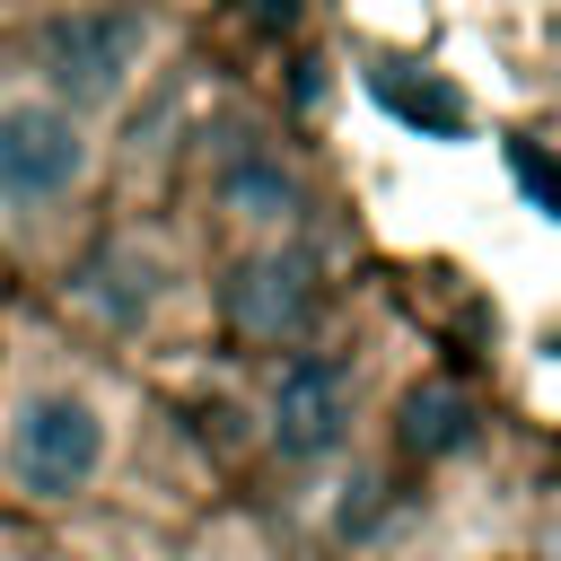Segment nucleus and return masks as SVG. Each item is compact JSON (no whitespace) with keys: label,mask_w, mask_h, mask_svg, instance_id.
Segmentation results:
<instances>
[{"label":"nucleus","mask_w":561,"mask_h":561,"mask_svg":"<svg viewBox=\"0 0 561 561\" xmlns=\"http://www.w3.org/2000/svg\"><path fill=\"white\" fill-rule=\"evenodd\" d=\"M517 175H526V184H535V193H543V202H552V210H561V175H552V167H543V158H535V149H517Z\"/></svg>","instance_id":"obj_10"},{"label":"nucleus","mask_w":561,"mask_h":561,"mask_svg":"<svg viewBox=\"0 0 561 561\" xmlns=\"http://www.w3.org/2000/svg\"><path fill=\"white\" fill-rule=\"evenodd\" d=\"M140 18L131 9H79V18H53L44 26V70L70 105H114L131 88V61H140Z\"/></svg>","instance_id":"obj_3"},{"label":"nucleus","mask_w":561,"mask_h":561,"mask_svg":"<svg viewBox=\"0 0 561 561\" xmlns=\"http://www.w3.org/2000/svg\"><path fill=\"white\" fill-rule=\"evenodd\" d=\"M254 18H263V26H289V18H298V0H254Z\"/></svg>","instance_id":"obj_11"},{"label":"nucleus","mask_w":561,"mask_h":561,"mask_svg":"<svg viewBox=\"0 0 561 561\" xmlns=\"http://www.w3.org/2000/svg\"><path fill=\"white\" fill-rule=\"evenodd\" d=\"M149 289H158V280H149V263H140V254H96V263H88V280H79V298H88V307H105L114 324H131V316L149 307Z\"/></svg>","instance_id":"obj_8"},{"label":"nucleus","mask_w":561,"mask_h":561,"mask_svg":"<svg viewBox=\"0 0 561 561\" xmlns=\"http://www.w3.org/2000/svg\"><path fill=\"white\" fill-rule=\"evenodd\" d=\"M342 430H351V377H342V359H324V351L289 359L280 386H272V447L280 456H324Z\"/></svg>","instance_id":"obj_5"},{"label":"nucleus","mask_w":561,"mask_h":561,"mask_svg":"<svg viewBox=\"0 0 561 561\" xmlns=\"http://www.w3.org/2000/svg\"><path fill=\"white\" fill-rule=\"evenodd\" d=\"M307 307H316V263L272 245V254H245L228 272V324L254 333V342H289L307 333Z\"/></svg>","instance_id":"obj_4"},{"label":"nucleus","mask_w":561,"mask_h":561,"mask_svg":"<svg viewBox=\"0 0 561 561\" xmlns=\"http://www.w3.org/2000/svg\"><path fill=\"white\" fill-rule=\"evenodd\" d=\"M473 438V403L456 394V386H412L403 394V447L412 456H447V447H465Z\"/></svg>","instance_id":"obj_7"},{"label":"nucleus","mask_w":561,"mask_h":561,"mask_svg":"<svg viewBox=\"0 0 561 561\" xmlns=\"http://www.w3.org/2000/svg\"><path fill=\"white\" fill-rule=\"evenodd\" d=\"M377 105H394L403 123H430V131H456L465 123V105L447 96V88H430V79H403V61H377Z\"/></svg>","instance_id":"obj_9"},{"label":"nucleus","mask_w":561,"mask_h":561,"mask_svg":"<svg viewBox=\"0 0 561 561\" xmlns=\"http://www.w3.org/2000/svg\"><path fill=\"white\" fill-rule=\"evenodd\" d=\"M79 167H88V140L53 96H9L0 105V210L61 202L79 184Z\"/></svg>","instance_id":"obj_2"},{"label":"nucleus","mask_w":561,"mask_h":561,"mask_svg":"<svg viewBox=\"0 0 561 561\" xmlns=\"http://www.w3.org/2000/svg\"><path fill=\"white\" fill-rule=\"evenodd\" d=\"M219 202L237 210V219H263V228H280V219H298V175L272 158V149H228V167H219Z\"/></svg>","instance_id":"obj_6"},{"label":"nucleus","mask_w":561,"mask_h":561,"mask_svg":"<svg viewBox=\"0 0 561 561\" xmlns=\"http://www.w3.org/2000/svg\"><path fill=\"white\" fill-rule=\"evenodd\" d=\"M105 465V421L88 394H26L18 430H9V473L35 500H70L88 491V473Z\"/></svg>","instance_id":"obj_1"},{"label":"nucleus","mask_w":561,"mask_h":561,"mask_svg":"<svg viewBox=\"0 0 561 561\" xmlns=\"http://www.w3.org/2000/svg\"><path fill=\"white\" fill-rule=\"evenodd\" d=\"M543 561H561V517H552V535H543Z\"/></svg>","instance_id":"obj_12"}]
</instances>
